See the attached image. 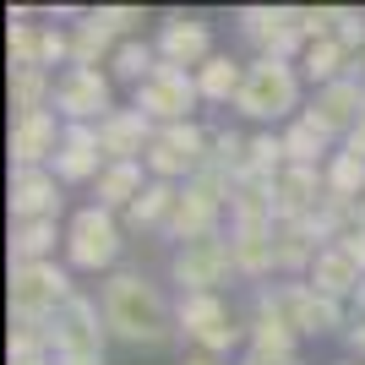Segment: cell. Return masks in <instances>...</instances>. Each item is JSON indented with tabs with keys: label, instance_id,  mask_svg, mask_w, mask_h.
<instances>
[{
	"label": "cell",
	"instance_id": "6da1fadb",
	"mask_svg": "<svg viewBox=\"0 0 365 365\" xmlns=\"http://www.w3.org/2000/svg\"><path fill=\"white\" fill-rule=\"evenodd\" d=\"M104 322L109 333L125 338V344H148V349H164L169 338L180 333L175 311L164 305L158 284H148L142 273H109L104 278Z\"/></svg>",
	"mask_w": 365,
	"mask_h": 365
},
{
	"label": "cell",
	"instance_id": "7a4b0ae2",
	"mask_svg": "<svg viewBox=\"0 0 365 365\" xmlns=\"http://www.w3.org/2000/svg\"><path fill=\"white\" fill-rule=\"evenodd\" d=\"M257 317L278 322V327H289L294 338H322V333H338V327H349L344 317V305L317 294L311 284H267L257 300Z\"/></svg>",
	"mask_w": 365,
	"mask_h": 365
},
{
	"label": "cell",
	"instance_id": "3957f363",
	"mask_svg": "<svg viewBox=\"0 0 365 365\" xmlns=\"http://www.w3.org/2000/svg\"><path fill=\"white\" fill-rule=\"evenodd\" d=\"M300 104V71L294 61H251L245 66V82H240V109L245 120H289V109Z\"/></svg>",
	"mask_w": 365,
	"mask_h": 365
},
{
	"label": "cell",
	"instance_id": "277c9868",
	"mask_svg": "<svg viewBox=\"0 0 365 365\" xmlns=\"http://www.w3.org/2000/svg\"><path fill=\"white\" fill-rule=\"evenodd\" d=\"M71 273L61 262H33V267H11V284H6V305H11V322H55L61 305L71 300Z\"/></svg>",
	"mask_w": 365,
	"mask_h": 365
},
{
	"label": "cell",
	"instance_id": "5b68a950",
	"mask_svg": "<svg viewBox=\"0 0 365 365\" xmlns=\"http://www.w3.org/2000/svg\"><path fill=\"white\" fill-rule=\"evenodd\" d=\"M207 158H213V137L197 120H180V125H158V137H153L142 164H148V180L180 185V180H197V169Z\"/></svg>",
	"mask_w": 365,
	"mask_h": 365
},
{
	"label": "cell",
	"instance_id": "8992f818",
	"mask_svg": "<svg viewBox=\"0 0 365 365\" xmlns=\"http://www.w3.org/2000/svg\"><path fill=\"white\" fill-rule=\"evenodd\" d=\"M197 104H202L197 71L169 66V61H158V66H153V76L131 93V109H142L153 125H180V120H191V109H197Z\"/></svg>",
	"mask_w": 365,
	"mask_h": 365
},
{
	"label": "cell",
	"instance_id": "52a82bcc",
	"mask_svg": "<svg viewBox=\"0 0 365 365\" xmlns=\"http://www.w3.org/2000/svg\"><path fill=\"white\" fill-rule=\"evenodd\" d=\"M104 305H93L88 294H71L61 305V317L49 322V338H55V360H104Z\"/></svg>",
	"mask_w": 365,
	"mask_h": 365
},
{
	"label": "cell",
	"instance_id": "ba28073f",
	"mask_svg": "<svg viewBox=\"0 0 365 365\" xmlns=\"http://www.w3.org/2000/svg\"><path fill=\"white\" fill-rule=\"evenodd\" d=\"M115 257H120V224L93 202L66 224V262L82 273H98V267H115Z\"/></svg>",
	"mask_w": 365,
	"mask_h": 365
},
{
	"label": "cell",
	"instance_id": "9c48e42d",
	"mask_svg": "<svg viewBox=\"0 0 365 365\" xmlns=\"http://www.w3.org/2000/svg\"><path fill=\"white\" fill-rule=\"evenodd\" d=\"M55 115L66 125H98L115 115L109 104V76L104 71H88V66H66L55 76Z\"/></svg>",
	"mask_w": 365,
	"mask_h": 365
},
{
	"label": "cell",
	"instance_id": "30bf717a",
	"mask_svg": "<svg viewBox=\"0 0 365 365\" xmlns=\"http://www.w3.org/2000/svg\"><path fill=\"white\" fill-rule=\"evenodd\" d=\"M175 322H180V333L191 338V344H202L207 354H229L235 344H240V327H235V317H229L224 294H180Z\"/></svg>",
	"mask_w": 365,
	"mask_h": 365
},
{
	"label": "cell",
	"instance_id": "8fae6325",
	"mask_svg": "<svg viewBox=\"0 0 365 365\" xmlns=\"http://www.w3.org/2000/svg\"><path fill=\"white\" fill-rule=\"evenodd\" d=\"M305 125H317L322 137H349L354 125L365 120V76H344V82H327V88H317V98L305 104L300 115Z\"/></svg>",
	"mask_w": 365,
	"mask_h": 365
},
{
	"label": "cell",
	"instance_id": "7c38bea8",
	"mask_svg": "<svg viewBox=\"0 0 365 365\" xmlns=\"http://www.w3.org/2000/svg\"><path fill=\"white\" fill-rule=\"evenodd\" d=\"M169 273H175L180 294H218V284L235 273L229 235H218V240H197V245H180V251H175V262H169Z\"/></svg>",
	"mask_w": 365,
	"mask_h": 365
},
{
	"label": "cell",
	"instance_id": "4fadbf2b",
	"mask_svg": "<svg viewBox=\"0 0 365 365\" xmlns=\"http://www.w3.org/2000/svg\"><path fill=\"white\" fill-rule=\"evenodd\" d=\"M158 137V125L142 115V109H115L109 120H98V148H104V164H142Z\"/></svg>",
	"mask_w": 365,
	"mask_h": 365
},
{
	"label": "cell",
	"instance_id": "5bb4252c",
	"mask_svg": "<svg viewBox=\"0 0 365 365\" xmlns=\"http://www.w3.org/2000/svg\"><path fill=\"white\" fill-rule=\"evenodd\" d=\"M61 137H66V120L55 115V109L28 115V120H11V164L16 169H44V164H55Z\"/></svg>",
	"mask_w": 365,
	"mask_h": 365
},
{
	"label": "cell",
	"instance_id": "9a60e30c",
	"mask_svg": "<svg viewBox=\"0 0 365 365\" xmlns=\"http://www.w3.org/2000/svg\"><path fill=\"white\" fill-rule=\"evenodd\" d=\"M11 224H38L61 218V180L55 169H11Z\"/></svg>",
	"mask_w": 365,
	"mask_h": 365
},
{
	"label": "cell",
	"instance_id": "2e32d148",
	"mask_svg": "<svg viewBox=\"0 0 365 365\" xmlns=\"http://www.w3.org/2000/svg\"><path fill=\"white\" fill-rule=\"evenodd\" d=\"M55 180L61 185H82V180H98L104 175V148H98V125H66L61 153H55Z\"/></svg>",
	"mask_w": 365,
	"mask_h": 365
},
{
	"label": "cell",
	"instance_id": "e0dca14e",
	"mask_svg": "<svg viewBox=\"0 0 365 365\" xmlns=\"http://www.w3.org/2000/svg\"><path fill=\"white\" fill-rule=\"evenodd\" d=\"M158 61L169 66H185V71H197L202 61H213V33H207V22H197V16H164V28H158Z\"/></svg>",
	"mask_w": 365,
	"mask_h": 365
},
{
	"label": "cell",
	"instance_id": "ac0fdd59",
	"mask_svg": "<svg viewBox=\"0 0 365 365\" xmlns=\"http://www.w3.org/2000/svg\"><path fill=\"white\" fill-rule=\"evenodd\" d=\"M305 284L317 294H327V300H354L360 294V284H365V273L354 267V257L344 251V245H322L317 251V262H311V273H305Z\"/></svg>",
	"mask_w": 365,
	"mask_h": 365
},
{
	"label": "cell",
	"instance_id": "d6986e66",
	"mask_svg": "<svg viewBox=\"0 0 365 365\" xmlns=\"http://www.w3.org/2000/svg\"><path fill=\"white\" fill-rule=\"evenodd\" d=\"M327 197V175L322 169H300V164H284V175L273 180V202H278V218H311Z\"/></svg>",
	"mask_w": 365,
	"mask_h": 365
},
{
	"label": "cell",
	"instance_id": "ffe728a7",
	"mask_svg": "<svg viewBox=\"0 0 365 365\" xmlns=\"http://www.w3.org/2000/svg\"><path fill=\"white\" fill-rule=\"evenodd\" d=\"M218 218H224V207H218L213 197H202L197 185H180V207H175V218H169V240L180 245H197V240H218Z\"/></svg>",
	"mask_w": 365,
	"mask_h": 365
},
{
	"label": "cell",
	"instance_id": "44dd1931",
	"mask_svg": "<svg viewBox=\"0 0 365 365\" xmlns=\"http://www.w3.org/2000/svg\"><path fill=\"white\" fill-rule=\"evenodd\" d=\"M322 251V235L311 218H273V262L278 273H311V262Z\"/></svg>",
	"mask_w": 365,
	"mask_h": 365
},
{
	"label": "cell",
	"instance_id": "7402d4cb",
	"mask_svg": "<svg viewBox=\"0 0 365 365\" xmlns=\"http://www.w3.org/2000/svg\"><path fill=\"white\" fill-rule=\"evenodd\" d=\"M229 251H235V273H245V278L278 273V262H273V224H229Z\"/></svg>",
	"mask_w": 365,
	"mask_h": 365
},
{
	"label": "cell",
	"instance_id": "603a6c76",
	"mask_svg": "<svg viewBox=\"0 0 365 365\" xmlns=\"http://www.w3.org/2000/svg\"><path fill=\"white\" fill-rule=\"evenodd\" d=\"M115 49H120V38L98 22L93 11L76 16V28H71V66H88V71H98V66L115 61Z\"/></svg>",
	"mask_w": 365,
	"mask_h": 365
},
{
	"label": "cell",
	"instance_id": "cb8c5ba5",
	"mask_svg": "<svg viewBox=\"0 0 365 365\" xmlns=\"http://www.w3.org/2000/svg\"><path fill=\"white\" fill-rule=\"evenodd\" d=\"M44 44H49L44 22H28V11H11V33H6L11 71H44Z\"/></svg>",
	"mask_w": 365,
	"mask_h": 365
},
{
	"label": "cell",
	"instance_id": "d4e9b609",
	"mask_svg": "<svg viewBox=\"0 0 365 365\" xmlns=\"http://www.w3.org/2000/svg\"><path fill=\"white\" fill-rule=\"evenodd\" d=\"M175 207H180V185L148 180V191H142V197L125 207V224H131V229H169Z\"/></svg>",
	"mask_w": 365,
	"mask_h": 365
},
{
	"label": "cell",
	"instance_id": "484cf974",
	"mask_svg": "<svg viewBox=\"0 0 365 365\" xmlns=\"http://www.w3.org/2000/svg\"><path fill=\"white\" fill-rule=\"evenodd\" d=\"M240 82H245V66L229 61V55H213V61L197 66V93H202V104H235V98H240Z\"/></svg>",
	"mask_w": 365,
	"mask_h": 365
},
{
	"label": "cell",
	"instance_id": "4316f807",
	"mask_svg": "<svg viewBox=\"0 0 365 365\" xmlns=\"http://www.w3.org/2000/svg\"><path fill=\"white\" fill-rule=\"evenodd\" d=\"M142 169L148 164H109L104 175H98V207H104V213H125V207L148 191Z\"/></svg>",
	"mask_w": 365,
	"mask_h": 365
},
{
	"label": "cell",
	"instance_id": "83f0119b",
	"mask_svg": "<svg viewBox=\"0 0 365 365\" xmlns=\"http://www.w3.org/2000/svg\"><path fill=\"white\" fill-rule=\"evenodd\" d=\"M61 218H38V224H11V267H33V262H55V240H61Z\"/></svg>",
	"mask_w": 365,
	"mask_h": 365
},
{
	"label": "cell",
	"instance_id": "f1b7e54d",
	"mask_svg": "<svg viewBox=\"0 0 365 365\" xmlns=\"http://www.w3.org/2000/svg\"><path fill=\"white\" fill-rule=\"evenodd\" d=\"M349 49L338 44L333 33H327V38H317V44H305V55H300V71L311 76V82H317V88H327V82H344V76H349Z\"/></svg>",
	"mask_w": 365,
	"mask_h": 365
},
{
	"label": "cell",
	"instance_id": "f546056e",
	"mask_svg": "<svg viewBox=\"0 0 365 365\" xmlns=\"http://www.w3.org/2000/svg\"><path fill=\"white\" fill-rule=\"evenodd\" d=\"M229 218H235V224H273V218H278L273 180H235V197H229Z\"/></svg>",
	"mask_w": 365,
	"mask_h": 365
},
{
	"label": "cell",
	"instance_id": "4dcf8cb0",
	"mask_svg": "<svg viewBox=\"0 0 365 365\" xmlns=\"http://www.w3.org/2000/svg\"><path fill=\"white\" fill-rule=\"evenodd\" d=\"M11 109L16 120L55 109V71H11Z\"/></svg>",
	"mask_w": 365,
	"mask_h": 365
},
{
	"label": "cell",
	"instance_id": "1f68e13d",
	"mask_svg": "<svg viewBox=\"0 0 365 365\" xmlns=\"http://www.w3.org/2000/svg\"><path fill=\"white\" fill-rule=\"evenodd\" d=\"M278 137H284V164H300V169H322L327 164V148H333V142L322 137L317 125L294 120V125H284Z\"/></svg>",
	"mask_w": 365,
	"mask_h": 365
},
{
	"label": "cell",
	"instance_id": "d6a6232c",
	"mask_svg": "<svg viewBox=\"0 0 365 365\" xmlns=\"http://www.w3.org/2000/svg\"><path fill=\"white\" fill-rule=\"evenodd\" d=\"M294 344H300V338H294L289 327H278V322H267V317L251 322V360H262V365H294Z\"/></svg>",
	"mask_w": 365,
	"mask_h": 365
},
{
	"label": "cell",
	"instance_id": "836d02e7",
	"mask_svg": "<svg viewBox=\"0 0 365 365\" xmlns=\"http://www.w3.org/2000/svg\"><path fill=\"white\" fill-rule=\"evenodd\" d=\"M322 175H327V197H333V202H349V207L365 202V164H360V158L333 153V158L322 164Z\"/></svg>",
	"mask_w": 365,
	"mask_h": 365
},
{
	"label": "cell",
	"instance_id": "e575fe53",
	"mask_svg": "<svg viewBox=\"0 0 365 365\" xmlns=\"http://www.w3.org/2000/svg\"><path fill=\"white\" fill-rule=\"evenodd\" d=\"M153 66H158V44H142V38H120V49H115L109 71L120 76V82H131V88H142V82L153 76Z\"/></svg>",
	"mask_w": 365,
	"mask_h": 365
},
{
	"label": "cell",
	"instance_id": "d590c367",
	"mask_svg": "<svg viewBox=\"0 0 365 365\" xmlns=\"http://www.w3.org/2000/svg\"><path fill=\"white\" fill-rule=\"evenodd\" d=\"M333 38L344 49H365V11H344V6H333Z\"/></svg>",
	"mask_w": 365,
	"mask_h": 365
},
{
	"label": "cell",
	"instance_id": "8d00e7d4",
	"mask_svg": "<svg viewBox=\"0 0 365 365\" xmlns=\"http://www.w3.org/2000/svg\"><path fill=\"white\" fill-rule=\"evenodd\" d=\"M93 16H98L115 38H137V28H142V11H137V6H98Z\"/></svg>",
	"mask_w": 365,
	"mask_h": 365
},
{
	"label": "cell",
	"instance_id": "74e56055",
	"mask_svg": "<svg viewBox=\"0 0 365 365\" xmlns=\"http://www.w3.org/2000/svg\"><path fill=\"white\" fill-rule=\"evenodd\" d=\"M338 245L349 251V257H354V267H360V273H365V224H354V229H349V235H344V240H338Z\"/></svg>",
	"mask_w": 365,
	"mask_h": 365
},
{
	"label": "cell",
	"instance_id": "f35d334b",
	"mask_svg": "<svg viewBox=\"0 0 365 365\" xmlns=\"http://www.w3.org/2000/svg\"><path fill=\"white\" fill-rule=\"evenodd\" d=\"M344 338H349V349H354V354H365V311H354V317H349Z\"/></svg>",
	"mask_w": 365,
	"mask_h": 365
},
{
	"label": "cell",
	"instance_id": "ab89813d",
	"mask_svg": "<svg viewBox=\"0 0 365 365\" xmlns=\"http://www.w3.org/2000/svg\"><path fill=\"white\" fill-rule=\"evenodd\" d=\"M344 153H349V158H360V164H365V120L354 125L349 137H344Z\"/></svg>",
	"mask_w": 365,
	"mask_h": 365
},
{
	"label": "cell",
	"instance_id": "60d3db41",
	"mask_svg": "<svg viewBox=\"0 0 365 365\" xmlns=\"http://www.w3.org/2000/svg\"><path fill=\"white\" fill-rule=\"evenodd\" d=\"M6 365H55V354H33V360H6Z\"/></svg>",
	"mask_w": 365,
	"mask_h": 365
},
{
	"label": "cell",
	"instance_id": "b9f144b4",
	"mask_svg": "<svg viewBox=\"0 0 365 365\" xmlns=\"http://www.w3.org/2000/svg\"><path fill=\"white\" fill-rule=\"evenodd\" d=\"M180 365H218L213 354H197V360H180Z\"/></svg>",
	"mask_w": 365,
	"mask_h": 365
},
{
	"label": "cell",
	"instance_id": "7bdbcfd3",
	"mask_svg": "<svg viewBox=\"0 0 365 365\" xmlns=\"http://www.w3.org/2000/svg\"><path fill=\"white\" fill-rule=\"evenodd\" d=\"M55 365H104V360H55Z\"/></svg>",
	"mask_w": 365,
	"mask_h": 365
},
{
	"label": "cell",
	"instance_id": "ee69618b",
	"mask_svg": "<svg viewBox=\"0 0 365 365\" xmlns=\"http://www.w3.org/2000/svg\"><path fill=\"white\" fill-rule=\"evenodd\" d=\"M360 224H365V202H360Z\"/></svg>",
	"mask_w": 365,
	"mask_h": 365
}]
</instances>
